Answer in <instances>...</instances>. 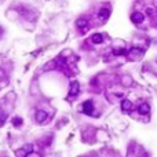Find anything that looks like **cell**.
<instances>
[{"instance_id": "obj_1", "label": "cell", "mask_w": 157, "mask_h": 157, "mask_svg": "<svg viewBox=\"0 0 157 157\" xmlns=\"http://www.w3.org/2000/svg\"><path fill=\"white\" fill-rule=\"evenodd\" d=\"M80 91V84L79 81H72L70 83V90H69V98L70 97H76Z\"/></svg>"}, {"instance_id": "obj_2", "label": "cell", "mask_w": 157, "mask_h": 157, "mask_svg": "<svg viewBox=\"0 0 157 157\" xmlns=\"http://www.w3.org/2000/svg\"><path fill=\"white\" fill-rule=\"evenodd\" d=\"M32 152H33V146L32 145H25L21 150L17 152V157H26L28 154L32 153Z\"/></svg>"}, {"instance_id": "obj_3", "label": "cell", "mask_w": 157, "mask_h": 157, "mask_svg": "<svg viewBox=\"0 0 157 157\" xmlns=\"http://www.w3.org/2000/svg\"><path fill=\"white\" fill-rule=\"evenodd\" d=\"M81 110H83L86 114H92V112H94V104H92V101H86L83 104V106H81Z\"/></svg>"}, {"instance_id": "obj_4", "label": "cell", "mask_w": 157, "mask_h": 157, "mask_svg": "<svg viewBox=\"0 0 157 157\" xmlns=\"http://www.w3.org/2000/svg\"><path fill=\"white\" fill-rule=\"evenodd\" d=\"M132 104H131V101H128V99H123L121 101V110L124 113H130L131 110H132Z\"/></svg>"}, {"instance_id": "obj_5", "label": "cell", "mask_w": 157, "mask_h": 157, "mask_svg": "<svg viewBox=\"0 0 157 157\" xmlns=\"http://www.w3.org/2000/svg\"><path fill=\"white\" fill-rule=\"evenodd\" d=\"M143 19H145V17H143V14H141V12H134V14L131 15V21H132L134 24H142Z\"/></svg>"}, {"instance_id": "obj_6", "label": "cell", "mask_w": 157, "mask_h": 157, "mask_svg": "<svg viewBox=\"0 0 157 157\" xmlns=\"http://www.w3.org/2000/svg\"><path fill=\"white\" fill-rule=\"evenodd\" d=\"M47 120V113L44 110H37L36 112V121L37 123H44Z\"/></svg>"}, {"instance_id": "obj_7", "label": "cell", "mask_w": 157, "mask_h": 157, "mask_svg": "<svg viewBox=\"0 0 157 157\" xmlns=\"http://www.w3.org/2000/svg\"><path fill=\"white\" fill-rule=\"evenodd\" d=\"M87 25H88V21H87V18H79L76 21V26L79 28V29H86Z\"/></svg>"}, {"instance_id": "obj_8", "label": "cell", "mask_w": 157, "mask_h": 157, "mask_svg": "<svg viewBox=\"0 0 157 157\" xmlns=\"http://www.w3.org/2000/svg\"><path fill=\"white\" fill-rule=\"evenodd\" d=\"M91 42L94 43V44H101V43H104V36H102L101 33H94L91 37Z\"/></svg>"}, {"instance_id": "obj_9", "label": "cell", "mask_w": 157, "mask_h": 157, "mask_svg": "<svg viewBox=\"0 0 157 157\" xmlns=\"http://www.w3.org/2000/svg\"><path fill=\"white\" fill-rule=\"evenodd\" d=\"M149 110H150V106H149L148 104H142V105H139V108H138V112H139L141 114H148Z\"/></svg>"}, {"instance_id": "obj_10", "label": "cell", "mask_w": 157, "mask_h": 157, "mask_svg": "<svg viewBox=\"0 0 157 157\" xmlns=\"http://www.w3.org/2000/svg\"><path fill=\"white\" fill-rule=\"evenodd\" d=\"M109 14H110V11L108 9H102L101 11H99V18H101V19H106V18L109 17Z\"/></svg>"}, {"instance_id": "obj_11", "label": "cell", "mask_w": 157, "mask_h": 157, "mask_svg": "<svg viewBox=\"0 0 157 157\" xmlns=\"http://www.w3.org/2000/svg\"><path fill=\"white\" fill-rule=\"evenodd\" d=\"M12 124H14V127H19V125H22V119H19V117H14V119H12Z\"/></svg>"}, {"instance_id": "obj_12", "label": "cell", "mask_w": 157, "mask_h": 157, "mask_svg": "<svg viewBox=\"0 0 157 157\" xmlns=\"http://www.w3.org/2000/svg\"><path fill=\"white\" fill-rule=\"evenodd\" d=\"M3 35V28H0V36Z\"/></svg>"}]
</instances>
